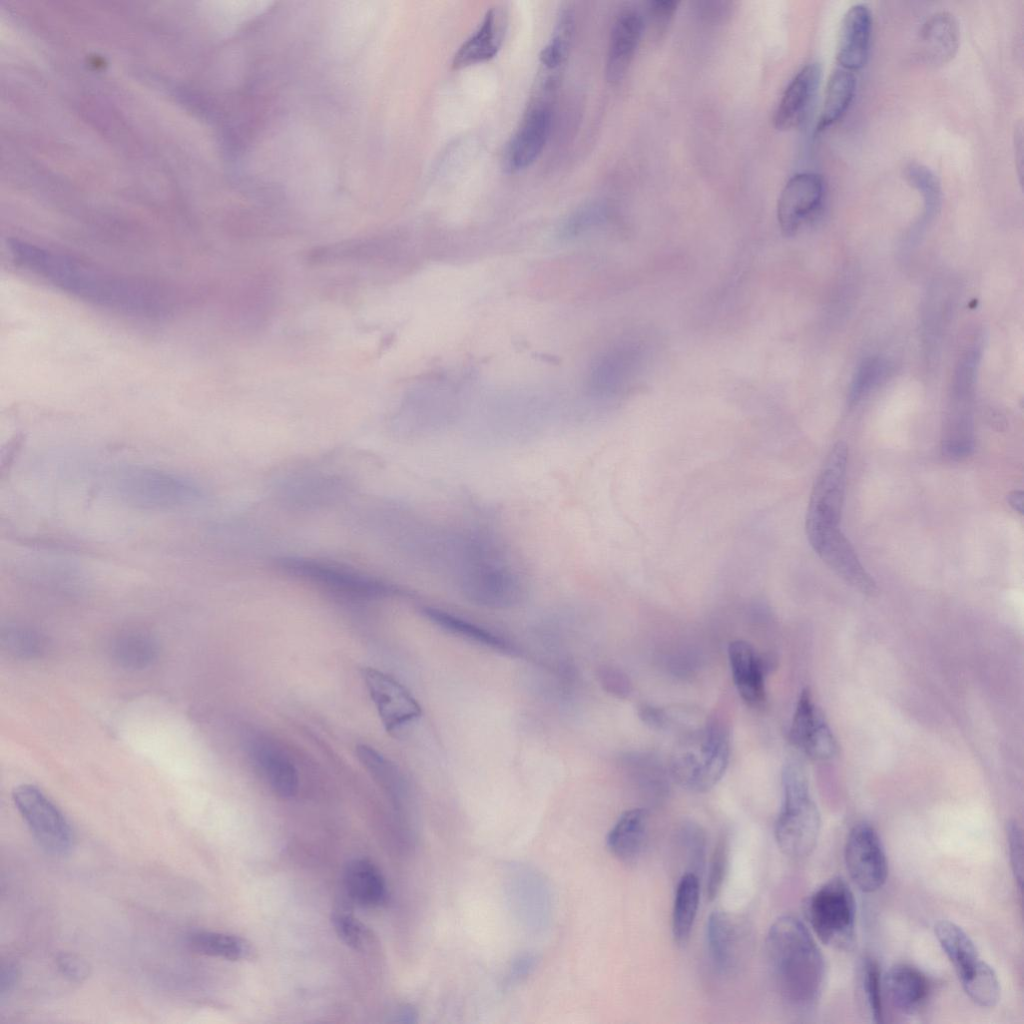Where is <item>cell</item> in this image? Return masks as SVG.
Masks as SVG:
<instances>
[{"mask_svg": "<svg viewBox=\"0 0 1024 1024\" xmlns=\"http://www.w3.org/2000/svg\"><path fill=\"white\" fill-rule=\"evenodd\" d=\"M110 489L121 503L142 510H183L203 498L202 489L193 478L142 464L117 467L110 478Z\"/></svg>", "mask_w": 1024, "mask_h": 1024, "instance_id": "3", "label": "cell"}, {"mask_svg": "<svg viewBox=\"0 0 1024 1024\" xmlns=\"http://www.w3.org/2000/svg\"><path fill=\"white\" fill-rule=\"evenodd\" d=\"M700 899L698 875L685 873L679 880L672 911V932L675 942L685 944L689 939Z\"/></svg>", "mask_w": 1024, "mask_h": 1024, "instance_id": "28", "label": "cell"}, {"mask_svg": "<svg viewBox=\"0 0 1024 1024\" xmlns=\"http://www.w3.org/2000/svg\"><path fill=\"white\" fill-rule=\"evenodd\" d=\"M728 658L733 681L743 701L749 706H761L766 700L765 666L755 649L746 641L729 644Z\"/></svg>", "mask_w": 1024, "mask_h": 1024, "instance_id": "21", "label": "cell"}, {"mask_svg": "<svg viewBox=\"0 0 1024 1024\" xmlns=\"http://www.w3.org/2000/svg\"><path fill=\"white\" fill-rule=\"evenodd\" d=\"M642 29V18L635 10H623L616 17L606 60V77L610 83H618L625 76L637 50Z\"/></svg>", "mask_w": 1024, "mask_h": 1024, "instance_id": "20", "label": "cell"}, {"mask_svg": "<svg viewBox=\"0 0 1024 1024\" xmlns=\"http://www.w3.org/2000/svg\"><path fill=\"white\" fill-rule=\"evenodd\" d=\"M820 77V66L817 63H809L802 67L790 81L773 117L774 125L778 130H792L805 121L817 92Z\"/></svg>", "mask_w": 1024, "mask_h": 1024, "instance_id": "17", "label": "cell"}, {"mask_svg": "<svg viewBox=\"0 0 1024 1024\" xmlns=\"http://www.w3.org/2000/svg\"><path fill=\"white\" fill-rule=\"evenodd\" d=\"M968 997L978 1006L992 1008L1000 999V984L995 971L981 959L959 977Z\"/></svg>", "mask_w": 1024, "mask_h": 1024, "instance_id": "32", "label": "cell"}, {"mask_svg": "<svg viewBox=\"0 0 1024 1024\" xmlns=\"http://www.w3.org/2000/svg\"><path fill=\"white\" fill-rule=\"evenodd\" d=\"M9 250L18 266L95 305L146 316L162 314L168 308L167 291L149 280L111 272L25 241L12 240Z\"/></svg>", "mask_w": 1024, "mask_h": 1024, "instance_id": "1", "label": "cell"}, {"mask_svg": "<svg viewBox=\"0 0 1024 1024\" xmlns=\"http://www.w3.org/2000/svg\"><path fill=\"white\" fill-rule=\"evenodd\" d=\"M871 29V12L866 5H853L844 14L836 45V60L842 69L853 72L866 64Z\"/></svg>", "mask_w": 1024, "mask_h": 1024, "instance_id": "18", "label": "cell"}, {"mask_svg": "<svg viewBox=\"0 0 1024 1024\" xmlns=\"http://www.w3.org/2000/svg\"><path fill=\"white\" fill-rule=\"evenodd\" d=\"M402 248L397 238L378 235L315 247L306 260L315 265L337 263L385 264L397 261Z\"/></svg>", "mask_w": 1024, "mask_h": 1024, "instance_id": "15", "label": "cell"}, {"mask_svg": "<svg viewBox=\"0 0 1024 1024\" xmlns=\"http://www.w3.org/2000/svg\"><path fill=\"white\" fill-rule=\"evenodd\" d=\"M18 969L13 964H7L2 967L1 979H0V991L1 995L10 991L17 982Z\"/></svg>", "mask_w": 1024, "mask_h": 1024, "instance_id": "45", "label": "cell"}, {"mask_svg": "<svg viewBox=\"0 0 1024 1024\" xmlns=\"http://www.w3.org/2000/svg\"><path fill=\"white\" fill-rule=\"evenodd\" d=\"M1008 502H1009V505L1012 506L1014 510L1018 511L1019 513H1022V510H1023V493L1021 491H1013L1012 493H1010L1008 495Z\"/></svg>", "mask_w": 1024, "mask_h": 1024, "instance_id": "46", "label": "cell"}, {"mask_svg": "<svg viewBox=\"0 0 1024 1024\" xmlns=\"http://www.w3.org/2000/svg\"><path fill=\"white\" fill-rule=\"evenodd\" d=\"M681 840L687 850L688 860L692 872L701 870L705 858V835L701 828L694 824H688L681 830ZM697 875V874H696Z\"/></svg>", "mask_w": 1024, "mask_h": 1024, "instance_id": "41", "label": "cell"}, {"mask_svg": "<svg viewBox=\"0 0 1024 1024\" xmlns=\"http://www.w3.org/2000/svg\"><path fill=\"white\" fill-rule=\"evenodd\" d=\"M958 46L959 28L953 15L939 12L924 23L918 46L924 62L936 66L945 64L955 56Z\"/></svg>", "mask_w": 1024, "mask_h": 1024, "instance_id": "23", "label": "cell"}, {"mask_svg": "<svg viewBox=\"0 0 1024 1024\" xmlns=\"http://www.w3.org/2000/svg\"><path fill=\"white\" fill-rule=\"evenodd\" d=\"M648 819V812L643 808L625 811L607 834L609 851L622 862L635 861L645 845Z\"/></svg>", "mask_w": 1024, "mask_h": 1024, "instance_id": "26", "label": "cell"}, {"mask_svg": "<svg viewBox=\"0 0 1024 1024\" xmlns=\"http://www.w3.org/2000/svg\"><path fill=\"white\" fill-rule=\"evenodd\" d=\"M574 30V14L571 9H561L548 43L540 53V64L551 76L565 62Z\"/></svg>", "mask_w": 1024, "mask_h": 1024, "instance_id": "33", "label": "cell"}, {"mask_svg": "<svg viewBox=\"0 0 1024 1024\" xmlns=\"http://www.w3.org/2000/svg\"><path fill=\"white\" fill-rule=\"evenodd\" d=\"M808 540L820 559L844 582L863 594L877 592L875 580L861 564L839 526L823 530Z\"/></svg>", "mask_w": 1024, "mask_h": 1024, "instance_id": "12", "label": "cell"}, {"mask_svg": "<svg viewBox=\"0 0 1024 1024\" xmlns=\"http://www.w3.org/2000/svg\"><path fill=\"white\" fill-rule=\"evenodd\" d=\"M1006 835L1011 868L1019 887H1021L1023 879V842L1021 829L1015 821L1007 823Z\"/></svg>", "mask_w": 1024, "mask_h": 1024, "instance_id": "42", "label": "cell"}, {"mask_svg": "<svg viewBox=\"0 0 1024 1024\" xmlns=\"http://www.w3.org/2000/svg\"><path fill=\"white\" fill-rule=\"evenodd\" d=\"M844 857L851 879L863 892H875L885 884L888 875L886 853L877 831L870 824L858 823L850 830Z\"/></svg>", "mask_w": 1024, "mask_h": 1024, "instance_id": "9", "label": "cell"}, {"mask_svg": "<svg viewBox=\"0 0 1024 1024\" xmlns=\"http://www.w3.org/2000/svg\"><path fill=\"white\" fill-rule=\"evenodd\" d=\"M847 460L846 444L836 443L812 488L805 523L808 538L828 528L839 526L845 495Z\"/></svg>", "mask_w": 1024, "mask_h": 1024, "instance_id": "7", "label": "cell"}, {"mask_svg": "<svg viewBox=\"0 0 1024 1024\" xmlns=\"http://www.w3.org/2000/svg\"><path fill=\"white\" fill-rule=\"evenodd\" d=\"M783 805L775 823L779 849L790 858L808 856L820 833V814L813 801L803 766L788 761L782 771Z\"/></svg>", "mask_w": 1024, "mask_h": 1024, "instance_id": "4", "label": "cell"}, {"mask_svg": "<svg viewBox=\"0 0 1024 1024\" xmlns=\"http://www.w3.org/2000/svg\"><path fill=\"white\" fill-rule=\"evenodd\" d=\"M114 661L121 667L139 670L149 667L157 658L156 639L143 630H127L117 635L111 645Z\"/></svg>", "mask_w": 1024, "mask_h": 1024, "instance_id": "27", "label": "cell"}, {"mask_svg": "<svg viewBox=\"0 0 1024 1024\" xmlns=\"http://www.w3.org/2000/svg\"><path fill=\"white\" fill-rule=\"evenodd\" d=\"M56 966L61 975L71 982H83L90 974L88 963L81 957L71 953L58 954Z\"/></svg>", "mask_w": 1024, "mask_h": 1024, "instance_id": "43", "label": "cell"}, {"mask_svg": "<svg viewBox=\"0 0 1024 1024\" xmlns=\"http://www.w3.org/2000/svg\"><path fill=\"white\" fill-rule=\"evenodd\" d=\"M252 759L272 792L288 799L296 795L299 787L297 769L289 755L276 743L263 738L250 746Z\"/></svg>", "mask_w": 1024, "mask_h": 1024, "instance_id": "19", "label": "cell"}, {"mask_svg": "<svg viewBox=\"0 0 1024 1024\" xmlns=\"http://www.w3.org/2000/svg\"><path fill=\"white\" fill-rule=\"evenodd\" d=\"M766 952L783 1002L797 1012L812 1010L823 990L825 963L806 926L793 916L779 917L768 931Z\"/></svg>", "mask_w": 1024, "mask_h": 1024, "instance_id": "2", "label": "cell"}, {"mask_svg": "<svg viewBox=\"0 0 1024 1024\" xmlns=\"http://www.w3.org/2000/svg\"><path fill=\"white\" fill-rule=\"evenodd\" d=\"M362 676L387 732H394L421 716L417 700L396 679L370 667L362 670Z\"/></svg>", "mask_w": 1024, "mask_h": 1024, "instance_id": "10", "label": "cell"}, {"mask_svg": "<svg viewBox=\"0 0 1024 1024\" xmlns=\"http://www.w3.org/2000/svg\"><path fill=\"white\" fill-rule=\"evenodd\" d=\"M12 798L38 844L52 855H65L73 846L71 827L55 804L37 787H16Z\"/></svg>", "mask_w": 1024, "mask_h": 1024, "instance_id": "8", "label": "cell"}, {"mask_svg": "<svg viewBox=\"0 0 1024 1024\" xmlns=\"http://www.w3.org/2000/svg\"><path fill=\"white\" fill-rule=\"evenodd\" d=\"M399 1021L401 1022H414L416 1013L411 1007H404L401 1009L399 1015Z\"/></svg>", "mask_w": 1024, "mask_h": 1024, "instance_id": "47", "label": "cell"}, {"mask_svg": "<svg viewBox=\"0 0 1024 1024\" xmlns=\"http://www.w3.org/2000/svg\"><path fill=\"white\" fill-rule=\"evenodd\" d=\"M748 927L736 915L714 911L706 925V942L714 967L722 974L736 972L748 951Z\"/></svg>", "mask_w": 1024, "mask_h": 1024, "instance_id": "13", "label": "cell"}, {"mask_svg": "<svg viewBox=\"0 0 1024 1024\" xmlns=\"http://www.w3.org/2000/svg\"><path fill=\"white\" fill-rule=\"evenodd\" d=\"M188 944L199 954L231 961L249 960L256 953L246 939L214 931L193 932L188 938Z\"/></svg>", "mask_w": 1024, "mask_h": 1024, "instance_id": "30", "label": "cell"}, {"mask_svg": "<svg viewBox=\"0 0 1024 1024\" xmlns=\"http://www.w3.org/2000/svg\"><path fill=\"white\" fill-rule=\"evenodd\" d=\"M423 612L432 622L455 635L495 649H507L502 639L463 618L434 607H425Z\"/></svg>", "mask_w": 1024, "mask_h": 1024, "instance_id": "34", "label": "cell"}, {"mask_svg": "<svg viewBox=\"0 0 1024 1024\" xmlns=\"http://www.w3.org/2000/svg\"><path fill=\"white\" fill-rule=\"evenodd\" d=\"M807 919L817 937L826 945L849 949L855 935V900L847 883L833 878L807 899Z\"/></svg>", "mask_w": 1024, "mask_h": 1024, "instance_id": "6", "label": "cell"}, {"mask_svg": "<svg viewBox=\"0 0 1024 1024\" xmlns=\"http://www.w3.org/2000/svg\"><path fill=\"white\" fill-rule=\"evenodd\" d=\"M678 2L671 0H657L650 4V14L658 25H665L677 10Z\"/></svg>", "mask_w": 1024, "mask_h": 1024, "instance_id": "44", "label": "cell"}, {"mask_svg": "<svg viewBox=\"0 0 1024 1024\" xmlns=\"http://www.w3.org/2000/svg\"><path fill=\"white\" fill-rule=\"evenodd\" d=\"M860 976L861 991L871 1019L876 1023L882 1022L881 978L876 961L866 958L862 964Z\"/></svg>", "mask_w": 1024, "mask_h": 1024, "instance_id": "37", "label": "cell"}, {"mask_svg": "<svg viewBox=\"0 0 1024 1024\" xmlns=\"http://www.w3.org/2000/svg\"><path fill=\"white\" fill-rule=\"evenodd\" d=\"M823 196L824 184L819 175H794L782 189L777 203V219L782 232L795 234L819 210Z\"/></svg>", "mask_w": 1024, "mask_h": 1024, "instance_id": "16", "label": "cell"}, {"mask_svg": "<svg viewBox=\"0 0 1024 1024\" xmlns=\"http://www.w3.org/2000/svg\"><path fill=\"white\" fill-rule=\"evenodd\" d=\"M331 920L336 934L343 943L355 950L364 947L367 941V931L351 913L345 910L334 911Z\"/></svg>", "mask_w": 1024, "mask_h": 1024, "instance_id": "38", "label": "cell"}, {"mask_svg": "<svg viewBox=\"0 0 1024 1024\" xmlns=\"http://www.w3.org/2000/svg\"><path fill=\"white\" fill-rule=\"evenodd\" d=\"M343 882L347 897L361 907H378L387 899L385 879L369 859L350 861L345 868Z\"/></svg>", "mask_w": 1024, "mask_h": 1024, "instance_id": "25", "label": "cell"}, {"mask_svg": "<svg viewBox=\"0 0 1024 1024\" xmlns=\"http://www.w3.org/2000/svg\"><path fill=\"white\" fill-rule=\"evenodd\" d=\"M884 987L892 1005L904 1014H913L925 1003L929 993L926 976L908 964H895L884 977Z\"/></svg>", "mask_w": 1024, "mask_h": 1024, "instance_id": "24", "label": "cell"}, {"mask_svg": "<svg viewBox=\"0 0 1024 1024\" xmlns=\"http://www.w3.org/2000/svg\"><path fill=\"white\" fill-rule=\"evenodd\" d=\"M935 936L953 964L958 977L966 974L980 960L977 948L964 930L953 922L942 920L935 925Z\"/></svg>", "mask_w": 1024, "mask_h": 1024, "instance_id": "31", "label": "cell"}, {"mask_svg": "<svg viewBox=\"0 0 1024 1024\" xmlns=\"http://www.w3.org/2000/svg\"><path fill=\"white\" fill-rule=\"evenodd\" d=\"M906 175L909 183L922 193L928 206L934 207L939 201L940 195V186L935 175L926 167L918 164H911L907 168Z\"/></svg>", "mask_w": 1024, "mask_h": 1024, "instance_id": "40", "label": "cell"}, {"mask_svg": "<svg viewBox=\"0 0 1024 1024\" xmlns=\"http://www.w3.org/2000/svg\"><path fill=\"white\" fill-rule=\"evenodd\" d=\"M505 25L506 19L502 10H488L477 30L454 54L452 67L461 69L494 58L502 45Z\"/></svg>", "mask_w": 1024, "mask_h": 1024, "instance_id": "22", "label": "cell"}, {"mask_svg": "<svg viewBox=\"0 0 1024 1024\" xmlns=\"http://www.w3.org/2000/svg\"><path fill=\"white\" fill-rule=\"evenodd\" d=\"M550 126V106L546 100L537 99L529 106L507 143L503 157L504 168L510 173H516L531 166L545 147Z\"/></svg>", "mask_w": 1024, "mask_h": 1024, "instance_id": "11", "label": "cell"}, {"mask_svg": "<svg viewBox=\"0 0 1024 1024\" xmlns=\"http://www.w3.org/2000/svg\"><path fill=\"white\" fill-rule=\"evenodd\" d=\"M729 846L725 836L715 846L707 878V897L713 900L721 890L728 866Z\"/></svg>", "mask_w": 1024, "mask_h": 1024, "instance_id": "39", "label": "cell"}, {"mask_svg": "<svg viewBox=\"0 0 1024 1024\" xmlns=\"http://www.w3.org/2000/svg\"><path fill=\"white\" fill-rule=\"evenodd\" d=\"M791 742L813 760H827L837 752V743L809 689H803L792 718Z\"/></svg>", "mask_w": 1024, "mask_h": 1024, "instance_id": "14", "label": "cell"}, {"mask_svg": "<svg viewBox=\"0 0 1024 1024\" xmlns=\"http://www.w3.org/2000/svg\"><path fill=\"white\" fill-rule=\"evenodd\" d=\"M356 754L374 781L388 794L397 798L402 787L397 767L380 752L368 745H358Z\"/></svg>", "mask_w": 1024, "mask_h": 1024, "instance_id": "35", "label": "cell"}, {"mask_svg": "<svg viewBox=\"0 0 1024 1024\" xmlns=\"http://www.w3.org/2000/svg\"><path fill=\"white\" fill-rule=\"evenodd\" d=\"M2 646L19 658H34L45 648L43 636L35 629L20 624H9L1 631Z\"/></svg>", "mask_w": 1024, "mask_h": 1024, "instance_id": "36", "label": "cell"}, {"mask_svg": "<svg viewBox=\"0 0 1024 1024\" xmlns=\"http://www.w3.org/2000/svg\"><path fill=\"white\" fill-rule=\"evenodd\" d=\"M856 90L853 72L837 68L829 76L823 107L817 124V131L826 130L835 124L847 111Z\"/></svg>", "mask_w": 1024, "mask_h": 1024, "instance_id": "29", "label": "cell"}, {"mask_svg": "<svg viewBox=\"0 0 1024 1024\" xmlns=\"http://www.w3.org/2000/svg\"><path fill=\"white\" fill-rule=\"evenodd\" d=\"M729 755L726 725L719 719H710L677 747L671 762L673 777L686 789L705 792L723 777Z\"/></svg>", "mask_w": 1024, "mask_h": 1024, "instance_id": "5", "label": "cell"}]
</instances>
